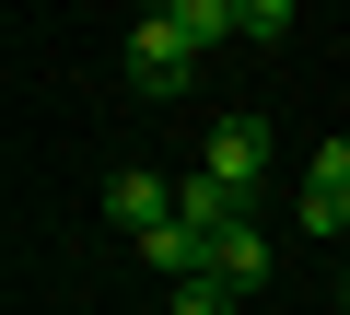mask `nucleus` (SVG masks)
Listing matches in <instances>:
<instances>
[{
  "label": "nucleus",
  "instance_id": "obj_1",
  "mask_svg": "<svg viewBox=\"0 0 350 315\" xmlns=\"http://www.w3.org/2000/svg\"><path fill=\"white\" fill-rule=\"evenodd\" d=\"M222 36H234V0H163V12H140V24H129V94H152V105L187 94V70H199Z\"/></svg>",
  "mask_w": 350,
  "mask_h": 315
},
{
  "label": "nucleus",
  "instance_id": "obj_2",
  "mask_svg": "<svg viewBox=\"0 0 350 315\" xmlns=\"http://www.w3.org/2000/svg\"><path fill=\"white\" fill-rule=\"evenodd\" d=\"M199 176H211L234 210H257V187H269V128H257V117H222V128L199 140Z\"/></svg>",
  "mask_w": 350,
  "mask_h": 315
},
{
  "label": "nucleus",
  "instance_id": "obj_3",
  "mask_svg": "<svg viewBox=\"0 0 350 315\" xmlns=\"http://www.w3.org/2000/svg\"><path fill=\"white\" fill-rule=\"evenodd\" d=\"M257 280H269V234L257 222H222L211 234V292H257Z\"/></svg>",
  "mask_w": 350,
  "mask_h": 315
},
{
  "label": "nucleus",
  "instance_id": "obj_4",
  "mask_svg": "<svg viewBox=\"0 0 350 315\" xmlns=\"http://www.w3.org/2000/svg\"><path fill=\"white\" fill-rule=\"evenodd\" d=\"M105 210H117V222H129V234H163V222H175V187H163V176H140V164H129V176H105Z\"/></svg>",
  "mask_w": 350,
  "mask_h": 315
},
{
  "label": "nucleus",
  "instance_id": "obj_5",
  "mask_svg": "<svg viewBox=\"0 0 350 315\" xmlns=\"http://www.w3.org/2000/svg\"><path fill=\"white\" fill-rule=\"evenodd\" d=\"M304 199H350V128L315 140V164H304Z\"/></svg>",
  "mask_w": 350,
  "mask_h": 315
},
{
  "label": "nucleus",
  "instance_id": "obj_6",
  "mask_svg": "<svg viewBox=\"0 0 350 315\" xmlns=\"http://www.w3.org/2000/svg\"><path fill=\"white\" fill-rule=\"evenodd\" d=\"M234 36H245V47H280L292 12H280V0H234Z\"/></svg>",
  "mask_w": 350,
  "mask_h": 315
},
{
  "label": "nucleus",
  "instance_id": "obj_7",
  "mask_svg": "<svg viewBox=\"0 0 350 315\" xmlns=\"http://www.w3.org/2000/svg\"><path fill=\"white\" fill-rule=\"evenodd\" d=\"M163 315H234V292H211V280H187V292H175Z\"/></svg>",
  "mask_w": 350,
  "mask_h": 315
}]
</instances>
